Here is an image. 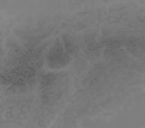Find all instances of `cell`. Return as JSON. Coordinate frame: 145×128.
<instances>
[{
    "mask_svg": "<svg viewBox=\"0 0 145 128\" xmlns=\"http://www.w3.org/2000/svg\"><path fill=\"white\" fill-rule=\"evenodd\" d=\"M48 57L49 64L54 66H62L65 65L68 61V60H67L68 56L63 51L62 46L58 43L55 45L54 49L49 52Z\"/></svg>",
    "mask_w": 145,
    "mask_h": 128,
    "instance_id": "6da1fadb",
    "label": "cell"
}]
</instances>
